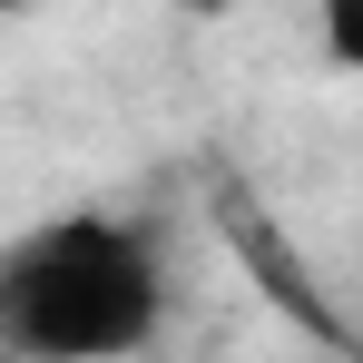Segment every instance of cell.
Listing matches in <instances>:
<instances>
[{
    "label": "cell",
    "mask_w": 363,
    "mask_h": 363,
    "mask_svg": "<svg viewBox=\"0 0 363 363\" xmlns=\"http://www.w3.org/2000/svg\"><path fill=\"white\" fill-rule=\"evenodd\" d=\"M167 324V255L128 216H60L0 255L10 363H128Z\"/></svg>",
    "instance_id": "6da1fadb"
},
{
    "label": "cell",
    "mask_w": 363,
    "mask_h": 363,
    "mask_svg": "<svg viewBox=\"0 0 363 363\" xmlns=\"http://www.w3.org/2000/svg\"><path fill=\"white\" fill-rule=\"evenodd\" d=\"M314 50L344 69V79H363V0H324L314 10Z\"/></svg>",
    "instance_id": "7a4b0ae2"
}]
</instances>
